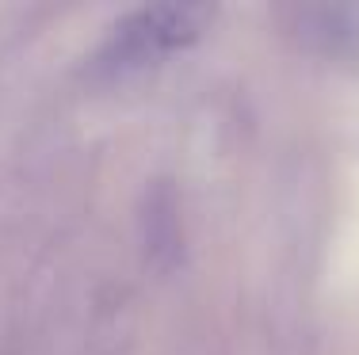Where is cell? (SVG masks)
Here are the masks:
<instances>
[{"label": "cell", "mask_w": 359, "mask_h": 355, "mask_svg": "<svg viewBox=\"0 0 359 355\" xmlns=\"http://www.w3.org/2000/svg\"><path fill=\"white\" fill-rule=\"evenodd\" d=\"M210 8L203 4H153L130 12L123 23H115V31L107 42L96 50L92 69H100L104 77H126L138 73L145 65H153L157 57L172 54L180 46H191L195 39L207 31Z\"/></svg>", "instance_id": "cell-1"}, {"label": "cell", "mask_w": 359, "mask_h": 355, "mask_svg": "<svg viewBox=\"0 0 359 355\" xmlns=\"http://www.w3.org/2000/svg\"><path fill=\"white\" fill-rule=\"evenodd\" d=\"M276 23L306 54H359V4H283L276 8Z\"/></svg>", "instance_id": "cell-2"}, {"label": "cell", "mask_w": 359, "mask_h": 355, "mask_svg": "<svg viewBox=\"0 0 359 355\" xmlns=\"http://www.w3.org/2000/svg\"><path fill=\"white\" fill-rule=\"evenodd\" d=\"M138 241L142 256L153 272L168 275L184 260V202L172 180H153L145 183L142 202H138Z\"/></svg>", "instance_id": "cell-3"}]
</instances>
